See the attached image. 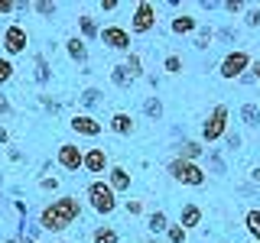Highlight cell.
<instances>
[{
  "label": "cell",
  "instance_id": "603a6c76",
  "mask_svg": "<svg viewBox=\"0 0 260 243\" xmlns=\"http://www.w3.org/2000/svg\"><path fill=\"white\" fill-rule=\"evenodd\" d=\"M241 120L247 127H260V110H257V104H244L241 107Z\"/></svg>",
  "mask_w": 260,
  "mask_h": 243
},
{
  "label": "cell",
  "instance_id": "d6986e66",
  "mask_svg": "<svg viewBox=\"0 0 260 243\" xmlns=\"http://www.w3.org/2000/svg\"><path fill=\"white\" fill-rule=\"evenodd\" d=\"M244 227H247V233L254 237V243H260V211L257 208L244 214Z\"/></svg>",
  "mask_w": 260,
  "mask_h": 243
},
{
  "label": "cell",
  "instance_id": "cb8c5ba5",
  "mask_svg": "<svg viewBox=\"0 0 260 243\" xmlns=\"http://www.w3.org/2000/svg\"><path fill=\"white\" fill-rule=\"evenodd\" d=\"M124 68L130 71V78H140V75H143V62H140V55H137V52H127Z\"/></svg>",
  "mask_w": 260,
  "mask_h": 243
},
{
  "label": "cell",
  "instance_id": "e575fe53",
  "mask_svg": "<svg viewBox=\"0 0 260 243\" xmlns=\"http://www.w3.org/2000/svg\"><path fill=\"white\" fill-rule=\"evenodd\" d=\"M224 143L231 146V149H238V146H241V136L238 133H224Z\"/></svg>",
  "mask_w": 260,
  "mask_h": 243
},
{
  "label": "cell",
  "instance_id": "ba28073f",
  "mask_svg": "<svg viewBox=\"0 0 260 243\" xmlns=\"http://www.w3.org/2000/svg\"><path fill=\"white\" fill-rule=\"evenodd\" d=\"M26 46H29V32L23 29L20 23H10V26L4 29V52L20 55V52H26Z\"/></svg>",
  "mask_w": 260,
  "mask_h": 243
},
{
  "label": "cell",
  "instance_id": "1f68e13d",
  "mask_svg": "<svg viewBox=\"0 0 260 243\" xmlns=\"http://www.w3.org/2000/svg\"><path fill=\"white\" fill-rule=\"evenodd\" d=\"M244 23H247L250 29H257V26H260V7H250L247 16H244Z\"/></svg>",
  "mask_w": 260,
  "mask_h": 243
},
{
  "label": "cell",
  "instance_id": "5b68a950",
  "mask_svg": "<svg viewBox=\"0 0 260 243\" xmlns=\"http://www.w3.org/2000/svg\"><path fill=\"white\" fill-rule=\"evenodd\" d=\"M250 52L247 49H234V52H228L224 59H221V68H218V75L228 78V81H234V78H241V75H247V68H250Z\"/></svg>",
  "mask_w": 260,
  "mask_h": 243
},
{
  "label": "cell",
  "instance_id": "ee69618b",
  "mask_svg": "<svg viewBox=\"0 0 260 243\" xmlns=\"http://www.w3.org/2000/svg\"><path fill=\"white\" fill-rule=\"evenodd\" d=\"M143 243H159V240H156V237H146V240H143Z\"/></svg>",
  "mask_w": 260,
  "mask_h": 243
},
{
  "label": "cell",
  "instance_id": "ab89813d",
  "mask_svg": "<svg viewBox=\"0 0 260 243\" xmlns=\"http://www.w3.org/2000/svg\"><path fill=\"white\" fill-rule=\"evenodd\" d=\"M250 78H257V81H260V59H257V62H250Z\"/></svg>",
  "mask_w": 260,
  "mask_h": 243
},
{
  "label": "cell",
  "instance_id": "4fadbf2b",
  "mask_svg": "<svg viewBox=\"0 0 260 243\" xmlns=\"http://www.w3.org/2000/svg\"><path fill=\"white\" fill-rule=\"evenodd\" d=\"M205 146L202 143H195V140H185V143H179V152H176V159H182V162H199L202 156H205Z\"/></svg>",
  "mask_w": 260,
  "mask_h": 243
},
{
  "label": "cell",
  "instance_id": "d590c367",
  "mask_svg": "<svg viewBox=\"0 0 260 243\" xmlns=\"http://www.w3.org/2000/svg\"><path fill=\"white\" fill-rule=\"evenodd\" d=\"M39 185H43L46 191H55V188H59V178H43V182H39Z\"/></svg>",
  "mask_w": 260,
  "mask_h": 243
},
{
  "label": "cell",
  "instance_id": "30bf717a",
  "mask_svg": "<svg viewBox=\"0 0 260 243\" xmlns=\"http://www.w3.org/2000/svg\"><path fill=\"white\" fill-rule=\"evenodd\" d=\"M81 169H85L88 175H104L111 169L108 152H104L101 146H88V149H85V159H81Z\"/></svg>",
  "mask_w": 260,
  "mask_h": 243
},
{
  "label": "cell",
  "instance_id": "7bdbcfd3",
  "mask_svg": "<svg viewBox=\"0 0 260 243\" xmlns=\"http://www.w3.org/2000/svg\"><path fill=\"white\" fill-rule=\"evenodd\" d=\"M250 178H254V182H260V166L254 169V172H250Z\"/></svg>",
  "mask_w": 260,
  "mask_h": 243
},
{
  "label": "cell",
  "instance_id": "e0dca14e",
  "mask_svg": "<svg viewBox=\"0 0 260 243\" xmlns=\"http://www.w3.org/2000/svg\"><path fill=\"white\" fill-rule=\"evenodd\" d=\"M199 29V20H195L192 13H179L176 20H173V32L176 36H189V32Z\"/></svg>",
  "mask_w": 260,
  "mask_h": 243
},
{
  "label": "cell",
  "instance_id": "8d00e7d4",
  "mask_svg": "<svg viewBox=\"0 0 260 243\" xmlns=\"http://www.w3.org/2000/svg\"><path fill=\"white\" fill-rule=\"evenodd\" d=\"M143 211V201H127V214H140Z\"/></svg>",
  "mask_w": 260,
  "mask_h": 243
},
{
  "label": "cell",
  "instance_id": "3957f363",
  "mask_svg": "<svg viewBox=\"0 0 260 243\" xmlns=\"http://www.w3.org/2000/svg\"><path fill=\"white\" fill-rule=\"evenodd\" d=\"M153 26H156V4H150V0H137L134 13H130V32L143 36V32H153Z\"/></svg>",
  "mask_w": 260,
  "mask_h": 243
},
{
  "label": "cell",
  "instance_id": "f35d334b",
  "mask_svg": "<svg viewBox=\"0 0 260 243\" xmlns=\"http://www.w3.org/2000/svg\"><path fill=\"white\" fill-rule=\"evenodd\" d=\"M4 113H10V101H7V97L0 94V117H4Z\"/></svg>",
  "mask_w": 260,
  "mask_h": 243
},
{
  "label": "cell",
  "instance_id": "8fae6325",
  "mask_svg": "<svg viewBox=\"0 0 260 243\" xmlns=\"http://www.w3.org/2000/svg\"><path fill=\"white\" fill-rule=\"evenodd\" d=\"M69 127L75 130L78 136H101V130H104V124H101V120H94L91 113H75Z\"/></svg>",
  "mask_w": 260,
  "mask_h": 243
},
{
  "label": "cell",
  "instance_id": "7402d4cb",
  "mask_svg": "<svg viewBox=\"0 0 260 243\" xmlns=\"http://www.w3.org/2000/svg\"><path fill=\"white\" fill-rule=\"evenodd\" d=\"M111 78H114V85H117V88H130V85H134V78H130V71L124 68V65H114Z\"/></svg>",
  "mask_w": 260,
  "mask_h": 243
},
{
  "label": "cell",
  "instance_id": "ac0fdd59",
  "mask_svg": "<svg viewBox=\"0 0 260 243\" xmlns=\"http://www.w3.org/2000/svg\"><path fill=\"white\" fill-rule=\"evenodd\" d=\"M146 227H150V233L156 237V233H166V227H169V217L162 214V211H153L150 217H146Z\"/></svg>",
  "mask_w": 260,
  "mask_h": 243
},
{
  "label": "cell",
  "instance_id": "8992f818",
  "mask_svg": "<svg viewBox=\"0 0 260 243\" xmlns=\"http://www.w3.org/2000/svg\"><path fill=\"white\" fill-rule=\"evenodd\" d=\"M228 110L224 104H218L215 110L208 113V120H205V127H202V136H205V143H215V140H221V136L228 133Z\"/></svg>",
  "mask_w": 260,
  "mask_h": 243
},
{
  "label": "cell",
  "instance_id": "7a4b0ae2",
  "mask_svg": "<svg viewBox=\"0 0 260 243\" xmlns=\"http://www.w3.org/2000/svg\"><path fill=\"white\" fill-rule=\"evenodd\" d=\"M85 198H88V205H91V211H98V214H104V217L117 211V194L111 191V185L104 182V178H94V182L88 185Z\"/></svg>",
  "mask_w": 260,
  "mask_h": 243
},
{
  "label": "cell",
  "instance_id": "9c48e42d",
  "mask_svg": "<svg viewBox=\"0 0 260 243\" xmlns=\"http://www.w3.org/2000/svg\"><path fill=\"white\" fill-rule=\"evenodd\" d=\"M81 159H85V149L78 143H62L59 152H55V162H59V169H65V172H78Z\"/></svg>",
  "mask_w": 260,
  "mask_h": 243
},
{
  "label": "cell",
  "instance_id": "60d3db41",
  "mask_svg": "<svg viewBox=\"0 0 260 243\" xmlns=\"http://www.w3.org/2000/svg\"><path fill=\"white\" fill-rule=\"evenodd\" d=\"M101 10H117V0H101Z\"/></svg>",
  "mask_w": 260,
  "mask_h": 243
},
{
  "label": "cell",
  "instance_id": "ffe728a7",
  "mask_svg": "<svg viewBox=\"0 0 260 243\" xmlns=\"http://www.w3.org/2000/svg\"><path fill=\"white\" fill-rule=\"evenodd\" d=\"M91 243H120V233L114 227H98L91 233Z\"/></svg>",
  "mask_w": 260,
  "mask_h": 243
},
{
  "label": "cell",
  "instance_id": "4316f807",
  "mask_svg": "<svg viewBox=\"0 0 260 243\" xmlns=\"http://www.w3.org/2000/svg\"><path fill=\"white\" fill-rule=\"evenodd\" d=\"M162 71L179 75V71H182V55H166V59H162Z\"/></svg>",
  "mask_w": 260,
  "mask_h": 243
},
{
  "label": "cell",
  "instance_id": "f546056e",
  "mask_svg": "<svg viewBox=\"0 0 260 243\" xmlns=\"http://www.w3.org/2000/svg\"><path fill=\"white\" fill-rule=\"evenodd\" d=\"M36 81H39V85H46V81H49V65H46L43 55H36Z\"/></svg>",
  "mask_w": 260,
  "mask_h": 243
},
{
  "label": "cell",
  "instance_id": "7c38bea8",
  "mask_svg": "<svg viewBox=\"0 0 260 243\" xmlns=\"http://www.w3.org/2000/svg\"><path fill=\"white\" fill-rule=\"evenodd\" d=\"M108 185H111L114 194H117V191H130V172L124 166H111L108 169Z\"/></svg>",
  "mask_w": 260,
  "mask_h": 243
},
{
  "label": "cell",
  "instance_id": "b9f144b4",
  "mask_svg": "<svg viewBox=\"0 0 260 243\" xmlns=\"http://www.w3.org/2000/svg\"><path fill=\"white\" fill-rule=\"evenodd\" d=\"M7 140H10V133H7V127L0 124V143H7Z\"/></svg>",
  "mask_w": 260,
  "mask_h": 243
},
{
  "label": "cell",
  "instance_id": "5bb4252c",
  "mask_svg": "<svg viewBox=\"0 0 260 243\" xmlns=\"http://www.w3.org/2000/svg\"><path fill=\"white\" fill-rule=\"evenodd\" d=\"M108 130H111V133H117V136H130V133H134V117H130V113H124V110H117V113L111 117Z\"/></svg>",
  "mask_w": 260,
  "mask_h": 243
},
{
  "label": "cell",
  "instance_id": "d6a6232c",
  "mask_svg": "<svg viewBox=\"0 0 260 243\" xmlns=\"http://www.w3.org/2000/svg\"><path fill=\"white\" fill-rule=\"evenodd\" d=\"M32 10H36L39 16H52V13H55V4H46V0H39V4H32Z\"/></svg>",
  "mask_w": 260,
  "mask_h": 243
},
{
  "label": "cell",
  "instance_id": "2e32d148",
  "mask_svg": "<svg viewBox=\"0 0 260 243\" xmlns=\"http://www.w3.org/2000/svg\"><path fill=\"white\" fill-rule=\"evenodd\" d=\"M202 224V208L195 205V201H189V205H182V217H179V227H199Z\"/></svg>",
  "mask_w": 260,
  "mask_h": 243
},
{
  "label": "cell",
  "instance_id": "f1b7e54d",
  "mask_svg": "<svg viewBox=\"0 0 260 243\" xmlns=\"http://www.w3.org/2000/svg\"><path fill=\"white\" fill-rule=\"evenodd\" d=\"M211 39H215V32H211L208 26H202L199 32H195V49H208Z\"/></svg>",
  "mask_w": 260,
  "mask_h": 243
},
{
  "label": "cell",
  "instance_id": "836d02e7",
  "mask_svg": "<svg viewBox=\"0 0 260 243\" xmlns=\"http://www.w3.org/2000/svg\"><path fill=\"white\" fill-rule=\"evenodd\" d=\"M224 10H228V13H241V10H244V4H241V0H228Z\"/></svg>",
  "mask_w": 260,
  "mask_h": 243
},
{
  "label": "cell",
  "instance_id": "6da1fadb",
  "mask_svg": "<svg viewBox=\"0 0 260 243\" xmlns=\"http://www.w3.org/2000/svg\"><path fill=\"white\" fill-rule=\"evenodd\" d=\"M81 214V201L75 194H62V198L49 201V205L39 211V227L49 233H62L65 227H72Z\"/></svg>",
  "mask_w": 260,
  "mask_h": 243
},
{
  "label": "cell",
  "instance_id": "277c9868",
  "mask_svg": "<svg viewBox=\"0 0 260 243\" xmlns=\"http://www.w3.org/2000/svg\"><path fill=\"white\" fill-rule=\"evenodd\" d=\"M166 169H169V175H173L176 182H182V185H192V188L205 185V169H202L199 162H182V159H173Z\"/></svg>",
  "mask_w": 260,
  "mask_h": 243
},
{
  "label": "cell",
  "instance_id": "d4e9b609",
  "mask_svg": "<svg viewBox=\"0 0 260 243\" xmlns=\"http://www.w3.org/2000/svg\"><path fill=\"white\" fill-rule=\"evenodd\" d=\"M98 101H101V91H98V88H85V91L78 94V104H81V107H94Z\"/></svg>",
  "mask_w": 260,
  "mask_h": 243
},
{
  "label": "cell",
  "instance_id": "83f0119b",
  "mask_svg": "<svg viewBox=\"0 0 260 243\" xmlns=\"http://www.w3.org/2000/svg\"><path fill=\"white\" fill-rule=\"evenodd\" d=\"M143 110H146V117L159 120V117H162V104H159V97H150V101L143 104Z\"/></svg>",
  "mask_w": 260,
  "mask_h": 243
},
{
  "label": "cell",
  "instance_id": "52a82bcc",
  "mask_svg": "<svg viewBox=\"0 0 260 243\" xmlns=\"http://www.w3.org/2000/svg\"><path fill=\"white\" fill-rule=\"evenodd\" d=\"M98 39H101L108 49L130 52V29H127V26H117V23H111V26H104L101 32H98Z\"/></svg>",
  "mask_w": 260,
  "mask_h": 243
},
{
  "label": "cell",
  "instance_id": "484cf974",
  "mask_svg": "<svg viewBox=\"0 0 260 243\" xmlns=\"http://www.w3.org/2000/svg\"><path fill=\"white\" fill-rule=\"evenodd\" d=\"M166 237H169V243H185V240H189V230L179 227V224H169L166 227Z\"/></svg>",
  "mask_w": 260,
  "mask_h": 243
},
{
  "label": "cell",
  "instance_id": "4dcf8cb0",
  "mask_svg": "<svg viewBox=\"0 0 260 243\" xmlns=\"http://www.w3.org/2000/svg\"><path fill=\"white\" fill-rule=\"evenodd\" d=\"M10 78H13V62L10 59H0V85H7Z\"/></svg>",
  "mask_w": 260,
  "mask_h": 243
},
{
  "label": "cell",
  "instance_id": "9a60e30c",
  "mask_svg": "<svg viewBox=\"0 0 260 243\" xmlns=\"http://www.w3.org/2000/svg\"><path fill=\"white\" fill-rule=\"evenodd\" d=\"M65 52H69L72 62H88V49H85V39H81V36H69V39H65Z\"/></svg>",
  "mask_w": 260,
  "mask_h": 243
},
{
  "label": "cell",
  "instance_id": "44dd1931",
  "mask_svg": "<svg viewBox=\"0 0 260 243\" xmlns=\"http://www.w3.org/2000/svg\"><path fill=\"white\" fill-rule=\"evenodd\" d=\"M78 26H81V36H85V39H94L98 32H101V29H98V23H94V16H91V13H81V16H78Z\"/></svg>",
  "mask_w": 260,
  "mask_h": 243
},
{
  "label": "cell",
  "instance_id": "74e56055",
  "mask_svg": "<svg viewBox=\"0 0 260 243\" xmlns=\"http://www.w3.org/2000/svg\"><path fill=\"white\" fill-rule=\"evenodd\" d=\"M0 13H16V4L13 0H0Z\"/></svg>",
  "mask_w": 260,
  "mask_h": 243
}]
</instances>
